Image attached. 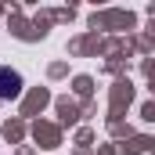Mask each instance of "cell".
Listing matches in <instances>:
<instances>
[{"label":"cell","mask_w":155,"mask_h":155,"mask_svg":"<svg viewBox=\"0 0 155 155\" xmlns=\"http://www.w3.org/2000/svg\"><path fill=\"white\" fill-rule=\"evenodd\" d=\"M18 94H22V76H18L15 69H0V97L11 101V97H18Z\"/></svg>","instance_id":"obj_1"}]
</instances>
